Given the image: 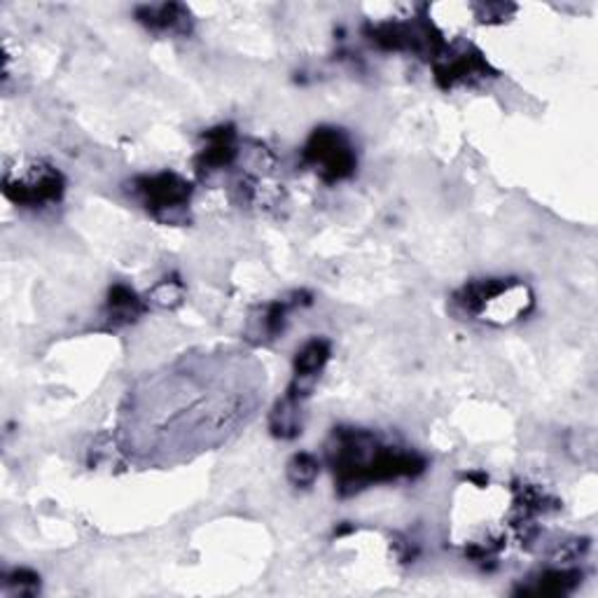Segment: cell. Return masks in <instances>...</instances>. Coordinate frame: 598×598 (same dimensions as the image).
<instances>
[{
  "label": "cell",
  "instance_id": "obj_1",
  "mask_svg": "<svg viewBox=\"0 0 598 598\" xmlns=\"http://www.w3.org/2000/svg\"><path fill=\"white\" fill-rule=\"evenodd\" d=\"M326 458L341 495H353L374 484L417 480L425 472V458L407 447L384 442L363 429H335Z\"/></svg>",
  "mask_w": 598,
  "mask_h": 598
},
{
  "label": "cell",
  "instance_id": "obj_2",
  "mask_svg": "<svg viewBox=\"0 0 598 598\" xmlns=\"http://www.w3.org/2000/svg\"><path fill=\"white\" fill-rule=\"evenodd\" d=\"M452 309L466 320L509 326L533 309V293L519 279H482L460 288L452 297Z\"/></svg>",
  "mask_w": 598,
  "mask_h": 598
},
{
  "label": "cell",
  "instance_id": "obj_3",
  "mask_svg": "<svg viewBox=\"0 0 598 598\" xmlns=\"http://www.w3.org/2000/svg\"><path fill=\"white\" fill-rule=\"evenodd\" d=\"M131 197L164 225H178L187 218L192 201V183L174 171L139 176L129 183Z\"/></svg>",
  "mask_w": 598,
  "mask_h": 598
},
{
  "label": "cell",
  "instance_id": "obj_4",
  "mask_svg": "<svg viewBox=\"0 0 598 598\" xmlns=\"http://www.w3.org/2000/svg\"><path fill=\"white\" fill-rule=\"evenodd\" d=\"M66 180L61 171L47 162H28L20 168L5 166L3 195L22 209H45L55 207L63 199Z\"/></svg>",
  "mask_w": 598,
  "mask_h": 598
},
{
  "label": "cell",
  "instance_id": "obj_5",
  "mask_svg": "<svg viewBox=\"0 0 598 598\" xmlns=\"http://www.w3.org/2000/svg\"><path fill=\"white\" fill-rule=\"evenodd\" d=\"M302 162L328 185L347 180L355 174L357 155L347 131L337 127H320L302 148Z\"/></svg>",
  "mask_w": 598,
  "mask_h": 598
},
{
  "label": "cell",
  "instance_id": "obj_6",
  "mask_svg": "<svg viewBox=\"0 0 598 598\" xmlns=\"http://www.w3.org/2000/svg\"><path fill=\"white\" fill-rule=\"evenodd\" d=\"M365 33L374 45L388 49V52H409L429 61H435L444 45H447L439 28L431 20H425V16H419V20L370 24Z\"/></svg>",
  "mask_w": 598,
  "mask_h": 598
},
{
  "label": "cell",
  "instance_id": "obj_7",
  "mask_svg": "<svg viewBox=\"0 0 598 598\" xmlns=\"http://www.w3.org/2000/svg\"><path fill=\"white\" fill-rule=\"evenodd\" d=\"M433 73L437 87H442L444 92H452L458 87H474V84H482L489 78L499 75L480 49L470 43L444 45V49L433 61Z\"/></svg>",
  "mask_w": 598,
  "mask_h": 598
},
{
  "label": "cell",
  "instance_id": "obj_8",
  "mask_svg": "<svg viewBox=\"0 0 598 598\" xmlns=\"http://www.w3.org/2000/svg\"><path fill=\"white\" fill-rule=\"evenodd\" d=\"M332 355V347L328 339L323 337H314L306 341V344L297 351L295 363H293V384H290L288 392H293V396L306 400L312 396L314 384L318 382L320 372L326 370L328 361Z\"/></svg>",
  "mask_w": 598,
  "mask_h": 598
},
{
  "label": "cell",
  "instance_id": "obj_9",
  "mask_svg": "<svg viewBox=\"0 0 598 598\" xmlns=\"http://www.w3.org/2000/svg\"><path fill=\"white\" fill-rule=\"evenodd\" d=\"M238 157L236 131L230 125H220L203 133V148L197 155V171L201 176H213L230 168Z\"/></svg>",
  "mask_w": 598,
  "mask_h": 598
},
{
  "label": "cell",
  "instance_id": "obj_10",
  "mask_svg": "<svg viewBox=\"0 0 598 598\" xmlns=\"http://www.w3.org/2000/svg\"><path fill=\"white\" fill-rule=\"evenodd\" d=\"M306 297V293H295V300H277L265 306V312L250 320V337H255V341H271L277 339L279 335H283L285 323H288V314L297 309L300 304H309L312 300H302Z\"/></svg>",
  "mask_w": 598,
  "mask_h": 598
},
{
  "label": "cell",
  "instance_id": "obj_11",
  "mask_svg": "<svg viewBox=\"0 0 598 598\" xmlns=\"http://www.w3.org/2000/svg\"><path fill=\"white\" fill-rule=\"evenodd\" d=\"M136 20L155 33H187L192 24V14L180 3H164L139 8Z\"/></svg>",
  "mask_w": 598,
  "mask_h": 598
},
{
  "label": "cell",
  "instance_id": "obj_12",
  "mask_svg": "<svg viewBox=\"0 0 598 598\" xmlns=\"http://www.w3.org/2000/svg\"><path fill=\"white\" fill-rule=\"evenodd\" d=\"M145 312H148V302L136 295V290H131L125 283H117L110 288L104 316L113 328L129 326V323L141 318Z\"/></svg>",
  "mask_w": 598,
  "mask_h": 598
},
{
  "label": "cell",
  "instance_id": "obj_13",
  "mask_svg": "<svg viewBox=\"0 0 598 598\" xmlns=\"http://www.w3.org/2000/svg\"><path fill=\"white\" fill-rule=\"evenodd\" d=\"M579 579H583V573L575 568H552L528 579V585H521L519 591L533 596H566L579 585Z\"/></svg>",
  "mask_w": 598,
  "mask_h": 598
},
{
  "label": "cell",
  "instance_id": "obj_14",
  "mask_svg": "<svg viewBox=\"0 0 598 598\" xmlns=\"http://www.w3.org/2000/svg\"><path fill=\"white\" fill-rule=\"evenodd\" d=\"M302 404L304 400L285 390V396L273 407L269 417L271 435L279 439H295L302 433Z\"/></svg>",
  "mask_w": 598,
  "mask_h": 598
},
{
  "label": "cell",
  "instance_id": "obj_15",
  "mask_svg": "<svg viewBox=\"0 0 598 598\" xmlns=\"http://www.w3.org/2000/svg\"><path fill=\"white\" fill-rule=\"evenodd\" d=\"M320 474V460L314 454H295L288 460V480L295 486H312Z\"/></svg>",
  "mask_w": 598,
  "mask_h": 598
},
{
  "label": "cell",
  "instance_id": "obj_16",
  "mask_svg": "<svg viewBox=\"0 0 598 598\" xmlns=\"http://www.w3.org/2000/svg\"><path fill=\"white\" fill-rule=\"evenodd\" d=\"M150 302H155L160 306H176L183 302V283L178 279H164L155 285L150 295Z\"/></svg>",
  "mask_w": 598,
  "mask_h": 598
},
{
  "label": "cell",
  "instance_id": "obj_17",
  "mask_svg": "<svg viewBox=\"0 0 598 598\" xmlns=\"http://www.w3.org/2000/svg\"><path fill=\"white\" fill-rule=\"evenodd\" d=\"M5 587L16 591L20 596H26V594H36L38 587H40V577L36 573H31L26 568H16L12 571L10 575H5Z\"/></svg>",
  "mask_w": 598,
  "mask_h": 598
},
{
  "label": "cell",
  "instance_id": "obj_18",
  "mask_svg": "<svg viewBox=\"0 0 598 598\" xmlns=\"http://www.w3.org/2000/svg\"><path fill=\"white\" fill-rule=\"evenodd\" d=\"M477 10H480V20L482 22H503L507 12H515L517 8L515 5H477Z\"/></svg>",
  "mask_w": 598,
  "mask_h": 598
}]
</instances>
